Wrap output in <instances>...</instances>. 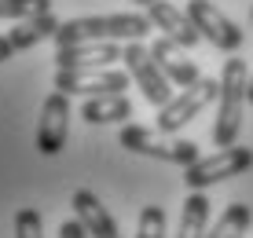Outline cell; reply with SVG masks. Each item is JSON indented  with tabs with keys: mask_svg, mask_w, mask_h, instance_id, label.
<instances>
[{
	"mask_svg": "<svg viewBox=\"0 0 253 238\" xmlns=\"http://www.w3.org/2000/svg\"><path fill=\"white\" fill-rule=\"evenodd\" d=\"M55 92H66V95H110V92H125L132 84V77L121 74V70H110V66H95V70H59L55 74Z\"/></svg>",
	"mask_w": 253,
	"mask_h": 238,
	"instance_id": "52a82bcc",
	"label": "cell"
},
{
	"mask_svg": "<svg viewBox=\"0 0 253 238\" xmlns=\"http://www.w3.org/2000/svg\"><path fill=\"white\" fill-rule=\"evenodd\" d=\"M187 15H191V22L198 26L202 40L216 44L220 51H239L242 40H246V33L239 30V22H231L228 15H220V7H216L213 0H187Z\"/></svg>",
	"mask_w": 253,
	"mask_h": 238,
	"instance_id": "ba28073f",
	"label": "cell"
},
{
	"mask_svg": "<svg viewBox=\"0 0 253 238\" xmlns=\"http://www.w3.org/2000/svg\"><path fill=\"white\" fill-rule=\"evenodd\" d=\"M15 238H44V220L37 209H19L15 213Z\"/></svg>",
	"mask_w": 253,
	"mask_h": 238,
	"instance_id": "ffe728a7",
	"label": "cell"
},
{
	"mask_svg": "<svg viewBox=\"0 0 253 238\" xmlns=\"http://www.w3.org/2000/svg\"><path fill=\"white\" fill-rule=\"evenodd\" d=\"M151 55H154V63L162 66V74L169 77L172 84H180V88H191L195 81H202V74H198V66H195V59L187 55V48H180L176 40H169V37H158L151 44Z\"/></svg>",
	"mask_w": 253,
	"mask_h": 238,
	"instance_id": "8fae6325",
	"label": "cell"
},
{
	"mask_svg": "<svg viewBox=\"0 0 253 238\" xmlns=\"http://www.w3.org/2000/svg\"><path fill=\"white\" fill-rule=\"evenodd\" d=\"M44 11H51V0H0V19L7 22H22Z\"/></svg>",
	"mask_w": 253,
	"mask_h": 238,
	"instance_id": "ac0fdd59",
	"label": "cell"
},
{
	"mask_svg": "<svg viewBox=\"0 0 253 238\" xmlns=\"http://www.w3.org/2000/svg\"><path fill=\"white\" fill-rule=\"evenodd\" d=\"M246 169H253V151L250 147H220L216 154L198 158V161L184 165V183L187 191H206L220 180H231V176H242Z\"/></svg>",
	"mask_w": 253,
	"mask_h": 238,
	"instance_id": "277c9868",
	"label": "cell"
},
{
	"mask_svg": "<svg viewBox=\"0 0 253 238\" xmlns=\"http://www.w3.org/2000/svg\"><path fill=\"white\" fill-rule=\"evenodd\" d=\"M59 70H95L121 63V44L114 40H84V44H63L55 51Z\"/></svg>",
	"mask_w": 253,
	"mask_h": 238,
	"instance_id": "30bf717a",
	"label": "cell"
},
{
	"mask_svg": "<svg viewBox=\"0 0 253 238\" xmlns=\"http://www.w3.org/2000/svg\"><path fill=\"white\" fill-rule=\"evenodd\" d=\"M136 238H165V209L162 205H143L139 209Z\"/></svg>",
	"mask_w": 253,
	"mask_h": 238,
	"instance_id": "d6986e66",
	"label": "cell"
},
{
	"mask_svg": "<svg viewBox=\"0 0 253 238\" xmlns=\"http://www.w3.org/2000/svg\"><path fill=\"white\" fill-rule=\"evenodd\" d=\"M154 22L151 15H139V11H121V15H84V19H70V22H59L55 30V40L59 48L63 44H84V40H143L151 37Z\"/></svg>",
	"mask_w": 253,
	"mask_h": 238,
	"instance_id": "6da1fadb",
	"label": "cell"
},
{
	"mask_svg": "<svg viewBox=\"0 0 253 238\" xmlns=\"http://www.w3.org/2000/svg\"><path fill=\"white\" fill-rule=\"evenodd\" d=\"M132 4H139V7H151V4H158V0H132Z\"/></svg>",
	"mask_w": 253,
	"mask_h": 238,
	"instance_id": "cb8c5ba5",
	"label": "cell"
},
{
	"mask_svg": "<svg viewBox=\"0 0 253 238\" xmlns=\"http://www.w3.org/2000/svg\"><path fill=\"white\" fill-rule=\"evenodd\" d=\"M118 139L125 151L143 154V158H158V161H169V165H191L202 158L195 139H169V132L147 128V125H125Z\"/></svg>",
	"mask_w": 253,
	"mask_h": 238,
	"instance_id": "3957f363",
	"label": "cell"
},
{
	"mask_svg": "<svg viewBox=\"0 0 253 238\" xmlns=\"http://www.w3.org/2000/svg\"><path fill=\"white\" fill-rule=\"evenodd\" d=\"M250 224H253L250 205H242V201H231V205L220 213V220L213 224V231H209L206 238H242V235L250 231Z\"/></svg>",
	"mask_w": 253,
	"mask_h": 238,
	"instance_id": "e0dca14e",
	"label": "cell"
},
{
	"mask_svg": "<svg viewBox=\"0 0 253 238\" xmlns=\"http://www.w3.org/2000/svg\"><path fill=\"white\" fill-rule=\"evenodd\" d=\"M66 132H70V95L66 92H51L41 107L37 121V151L41 154H59L66 147Z\"/></svg>",
	"mask_w": 253,
	"mask_h": 238,
	"instance_id": "9c48e42d",
	"label": "cell"
},
{
	"mask_svg": "<svg viewBox=\"0 0 253 238\" xmlns=\"http://www.w3.org/2000/svg\"><path fill=\"white\" fill-rule=\"evenodd\" d=\"M55 30H59V19H55L51 11H44V15H33V19L15 22V30L7 33V37H11L15 51H26V48H37L41 40L55 37Z\"/></svg>",
	"mask_w": 253,
	"mask_h": 238,
	"instance_id": "9a60e30c",
	"label": "cell"
},
{
	"mask_svg": "<svg viewBox=\"0 0 253 238\" xmlns=\"http://www.w3.org/2000/svg\"><path fill=\"white\" fill-rule=\"evenodd\" d=\"M70 205H74V216L84 224V231L92 238H121L118 231V220L107 213V205H103L99 198L92 195V191H74V198H70Z\"/></svg>",
	"mask_w": 253,
	"mask_h": 238,
	"instance_id": "4fadbf2b",
	"label": "cell"
},
{
	"mask_svg": "<svg viewBox=\"0 0 253 238\" xmlns=\"http://www.w3.org/2000/svg\"><path fill=\"white\" fill-rule=\"evenodd\" d=\"M206 224H209V198L202 191H187L176 238H206Z\"/></svg>",
	"mask_w": 253,
	"mask_h": 238,
	"instance_id": "2e32d148",
	"label": "cell"
},
{
	"mask_svg": "<svg viewBox=\"0 0 253 238\" xmlns=\"http://www.w3.org/2000/svg\"><path fill=\"white\" fill-rule=\"evenodd\" d=\"M246 103L253 107V70H250V84H246Z\"/></svg>",
	"mask_w": 253,
	"mask_h": 238,
	"instance_id": "603a6c76",
	"label": "cell"
},
{
	"mask_svg": "<svg viewBox=\"0 0 253 238\" xmlns=\"http://www.w3.org/2000/svg\"><path fill=\"white\" fill-rule=\"evenodd\" d=\"M121 63H125L128 77L139 84V92H143L147 103H154V107H165V103L172 99V81L162 74V66L154 63L151 48H143L139 40H128L125 48H121Z\"/></svg>",
	"mask_w": 253,
	"mask_h": 238,
	"instance_id": "5b68a950",
	"label": "cell"
},
{
	"mask_svg": "<svg viewBox=\"0 0 253 238\" xmlns=\"http://www.w3.org/2000/svg\"><path fill=\"white\" fill-rule=\"evenodd\" d=\"M147 15H151L154 30H162V37L176 40L180 48H187V51L195 48L198 40H202V33H198V26L191 22V15L180 11V7H172L169 0H158V4H151V7H147Z\"/></svg>",
	"mask_w": 253,
	"mask_h": 238,
	"instance_id": "7c38bea8",
	"label": "cell"
},
{
	"mask_svg": "<svg viewBox=\"0 0 253 238\" xmlns=\"http://www.w3.org/2000/svg\"><path fill=\"white\" fill-rule=\"evenodd\" d=\"M81 118L88 125H118V121L132 118V103L125 92H110V95H88L81 103Z\"/></svg>",
	"mask_w": 253,
	"mask_h": 238,
	"instance_id": "5bb4252c",
	"label": "cell"
},
{
	"mask_svg": "<svg viewBox=\"0 0 253 238\" xmlns=\"http://www.w3.org/2000/svg\"><path fill=\"white\" fill-rule=\"evenodd\" d=\"M216 95H220V81H213V77L195 81L180 95H172L165 107H158V128L162 132H180L184 125H191L209 103H216Z\"/></svg>",
	"mask_w": 253,
	"mask_h": 238,
	"instance_id": "8992f818",
	"label": "cell"
},
{
	"mask_svg": "<svg viewBox=\"0 0 253 238\" xmlns=\"http://www.w3.org/2000/svg\"><path fill=\"white\" fill-rule=\"evenodd\" d=\"M59 238H92V235L84 231V224L77 216H70V220H63V227H59Z\"/></svg>",
	"mask_w": 253,
	"mask_h": 238,
	"instance_id": "44dd1931",
	"label": "cell"
},
{
	"mask_svg": "<svg viewBox=\"0 0 253 238\" xmlns=\"http://www.w3.org/2000/svg\"><path fill=\"white\" fill-rule=\"evenodd\" d=\"M246 84L250 70L242 59H228L220 74V95H216V121H213V143L231 147L242 128V110H246Z\"/></svg>",
	"mask_w": 253,
	"mask_h": 238,
	"instance_id": "7a4b0ae2",
	"label": "cell"
},
{
	"mask_svg": "<svg viewBox=\"0 0 253 238\" xmlns=\"http://www.w3.org/2000/svg\"><path fill=\"white\" fill-rule=\"evenodd\" d=\"M19 51H15V44H11V37H0V63H7V59H15Z\"/></svg>",
	"mask_w": 253,
	"mask_h": 238,
	"instance_id": "7402d4cb",
	"label": "cell"
}]
</instances>
